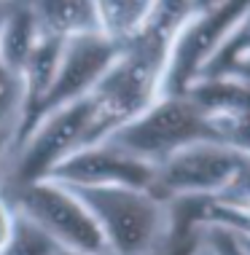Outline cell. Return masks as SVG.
<instances>
[{"instance_id":"obj_10","label":"cell","mask_w":250,"mask_h":255,"mask_svg":"<svg viewBox=\"0 0 250 255\" xmlns=\"http://www.w3.org/2000/svg\"><path fill=\"white\" fill-rule=\"evenodd\" d=\"M156 0H92L97 32L119 46L140 38L151 24Z\"/></svg>"},{"instance_id":"obj_8","label":"cell","mask_w":250,"mask_h":255,"mask_svg":"<svg viewBox=\"0 0 250 255\" xmlns=\"http://www.w3.org/2000/svg\"><path fill=\"white\" fill-rule=\"evenodd\" d=\"M121 46L108 40L102 32H81V35H70L62 43L59 65L54 73L51 86L46 89V94L40 102L32 108V113L27 116V121L19 127L16 137H13L11 150L22 142V137L35 127L38 119H43L46 113L57 108H65L75 100H83L89 92L97 86V81L105 75V70L113 65V59L119 57Z\"/></svg>"},{"instance_id":"obj_3","label":"cell","mask_w":250,"mask_h":255,"mask_svg":"<svg viewBox=\"0 0 250 255\" xmlns=\"http://www.w3.org/2000/svg\"><path fill=\"white\" fill-rule=\"evenodd\" d=\"M105 140L143 158L151 167H159L194 142L221 137L215 132L213 116L197 100H191L189 94H162Z\"/></svg>"},{"instance_id":"obj_15","label":"cell","mask_w":250,"mask_h":255,"mask_svg":"<svg viewBox=\"0 0 250 255\" xmlns=\"http://www.w3.org/2000/svg\"><path fill=\"white\" fill-rule=\"evenodd\" d=\"M194 204V218L197 223H221L229 226L237 237L242 239V245L250 250V212L248 210H234V207H221L205 199H191Z\"/></svg>"},{"instance_id":"obj_14","label":"cell","mask_w":250,"mask_h":255,"mask_svg":"<svg viewBox=\"0 0 250 255\" xmlns=\"http://www.w3.org/2000/svg\"><path fill=\"white\" fill-rule=\"evenodd\" d=\"M24 113V84L22 75L0 62V132L16 134Z\"/></svg>"},{"instance_id":"obj_17","label":"cell","mask_w":250,"mask_h":255,"mask_svg":"<svg viewBox=\"0 0 250 255\" xmlns=\"http://www.w3.org/2000/svg\"><path fill=\"white\" fill-rule=\"evenodd\" d=\"M199 8V0H156L154 3V16L145 32H154L159 38L172 40L178 27Z\"/></svg>"},{"instance_id":"obj_25","label":"cell","mask_w":250,"mask_h":255,"mask_svg":"<svg viewBox=\"0 0 250 255\" xmlns=\"http://www.w3.org/2000/svg\"><path fill=\"white\" fill-rule=\"evenodd\" d=\"M213 3H218V0H199V8H205V5H213Z\"/></svg>"},{"instance_id":"obj_11","label":"cell","mask_w":250,"mask_h":255,"mask_svg":"<svg viewBox=\"0 0 250 255\" xmlns=\"http://www.w3.org/2000/svg\"><path fill=\"white\" fill-rule=\"evenodd\" d=\"M27 5L43 35L70 38L81 32H97L92 0H27Z\"/></svg>"},{"instance_id":"obj_22","label":"cell","mask_w":250,"mask_h":255,"mask_svg":"<svg viewBox=\"0 0 250 255\" xmlns=\"http://www.w3.org/2000/svg\"><path fill=\"white\" fill-rule=\"evenodd\" d=\"M11 145H13V137L0 132V185L5 180V169H8V158H11Z\"/></svg>"},{"instance_id":"obj_7","label":"cell","mask_w":250,"mask_h":255,"mask_svg":"<svg viewBox=\"0 0 250 255\" xmlns=\"http://www.w3.org/2000/svg\"><path fill=\"white\" fill-rule=\"evenodd\" d=\"M248 158V153L224 140H199L159 164L151 191L164 202L178 199L213 202L229 188V183L237 177Z\"/></svg>"},{"instance_id":"obj_9","label":"cell","mask_w":250,"mask_h":255,"mask_svg":"<svg viewBox=\"0 0 250 255\" xmlns=\"http://www.w3.org/2000/svg\"><path fill=\"white\" fill-rule=\"evenodd\" d=\"M48 177L65 185H129L151 191L156 167L127 153L116 142L100 140L70 153Z\"/></svg>"},{"instance_id":"obj_2","label":"cell","mask_w":250,"mask_h":255,"mask_svg":"<svg viewBox=\"0 0 250 255\" xmlns=\"http://www.w3.org/2000/svg\"><path fill=\"white\" fill-rule=\"evenodd\" d=\"M102 231L110 255H154L172 234V207L148 188L70 185Z\"/></svg>"},{"instance_id":"obj_5","label":"cell","mask_w":250,"mask_h":255,"mask_svg":"<svg viewBox=\"0 0 250 255\" xmlns=\"http://www.w3.org/2000/svg\"><path fill=\"white\" fill-rule=\"evenodd\" d=\"M11 207L40 226L59 247L81 253H108L102 231L70 185L43 177L22 185H3Z\"/></svg>"},{"instance_id":"obj_6","label":"cell","mask_w":250,"mask_h":255,"mask_svg":"<svg viewBox=\"0 0 250 255\" xmlns=\"http://www.w3.org/2000/svg\"><path fill=\"white\" fill-rule=\"evenodd\" d=\"M248 5L250 0H218L213 5L197 8L178 27L167 51L162 94H186V89L202 75L210 59L226 43Z\"/></svg>"},{"instance_id":"obj_20","label":"cell","mask_w":250,"mask_h":255,"mask_svg":"<svg viewBox=\"0 0 250 255\" xmlns=\"http://www.w3.org/2000/svg\"><path fill=\"white\" fill-rule=\"evenodd\" d=\"M11 226H13V207L8 202V196H5L3 185H0V250H3L5 239L11 234Z\"/></svg>"},{"instance_id":"obj_13","label":"cell","mask_w":250,"mask_h":255,"mask_svg":"<svg viewBox=\"0 0 250 255\" xmlns=\"http://www.w3.org/2000/svg\"><path fill=\"white\" fill-rule=\"evenodd\" d=\"M57 250L59 245L40 226H35L30 218L13 210V226L0 255H54Z\"/></svg>"},{"instance_id":"obj_4","label":"cell","mask_w":250,"mask_h":255,"mask_svg":"<svg viewBox=\"0 0 250 255\" xmlns=\"http://www.w3.org/2000/svg\"><path fill=\"white\" fill-rule=\"evenodd\" d=\"M92 119L94 105L89 94L38 119L35 127L11 150L3 185L43 180L70 153L83 145H92Z\"/></svg>"},{"instance_id":"obj_23","label":"cell","mask_w":250,"mask_h":255,"mask_svg":"<svg viewBox=\"0 0 250 255\" xmlns=\"http://www.w3.org/2000/svg\"><path fill=\"white\" fill-rule=\"evenodd\" d=\"M54 255H110V253H81V250H67V247H59Z\"/></svg>"},{"instance_id":"obj_24","label":"cell","mask_w":250,"mask_h":255,"mask_svg":"<svg viewBox=\"0 0 250 255\" xmlns=\"http://www.w3.org/2000/svg\"><path fill=\"white\" fill-rule=\"evenodd\" d=\"M8 8H11V0H0V30H3V22L8 16Z\"/></svg>"},{"instance_id":"obj_12","label":"cell","mask_w":250,"mask_h":255,"mask_svg":"<svg viewBox=\"0 0 250 255\" xmlns=\"http://www.w3.org/2000/svg\"><path fill=\"white\" fill-rule=\"evenodd\" d=\"M40 35L35 16H32L27 0H11L8 16L3 22V30H0V62L8 65L11 70L22 73L24 59L30 57L32 46Z\"/></svg>"},{"instance_id":"obj_19","label":"cell","mask_w":250,"mask_h":255,"mask_svg":"<svg viewBox=\"0 0 250 255\" xmlns=\"http://www.w3.org/2000/svg\"><path fill=\"white\" fill-rule=\"evenodd\" d=\"M213 124L221 140L250 156V113L218 116V119H213Z\"/></svg>"},{"instance_id":"obj_18","label":"cell","mask_w":250,"mask_h":255,"mask_svg":"<svg viewBox=\"0 0 250 255\" xmlns=\"http://www.w3.org/2000/svg\"><path fill=\"white\" fill-rule=\"evenodd\" d=\"M199 242L207 255H250L237 234L221 223H199Z\"/></svg>"},{"instance_id":"obj_16","label":"cell","mask_w":250,"mask_h":255,"mask_svg":"<svg viewBox=\"0 0 250 255\" xmlns=\"http://www.w3.org/2000/svg\"><path fill=\"white\" fill-rule=\"evenodd\" d=\"M240 57H250V5L240 16V22L232 30V35L226 38V43L218 49V54L210 59V65L202 70L199 78H205V75H218L221 70H226V67L232 65V62H237Z\"/></svg>"},{"instance_id":"obj_21","label":"cell","mask_w":250,"mask_h":255,"mask_svg":"<svg viewBox=\"0 0 250 255\" xmlns=\"http://www.w3.org/2000/svg\"><path fill=\"white\" fill-rule=\"evenodd\" d=\"M218 75H237V78H242L250 86V57H240L237 62H232V65H229L226 70H221Z\"/></svg>"},{"instance_id":"obj_1","label":"cell","mask_w":250,"mask_h":255,"mask_svg":"<svg viewBox=\"0 0 250 255\" xmlns=\"http://www.w3.org/2000/svg\"><path fill=\"white\" fill-rule=\"evenodd\" d=\"M167 51L170 40L154 32H143L132 43L121 46L113 65L89 92V100L94 105L92 142L105 140L121 124L135 119L156 97H162Z\"/></svg>"}]
</instances>
